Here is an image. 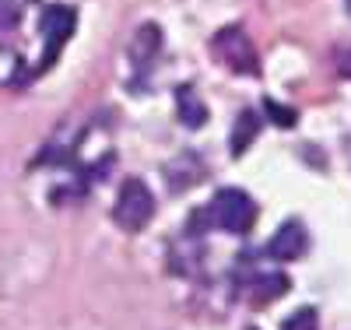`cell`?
<instances>
[{
  "mask_svg": "<svg viewBox=\"0 0 351 330\" xmlns=\"http://www.w3.org/2000/svg\"><path fill=\"white\" fill-rule=\"evenodd\" d=\"M152 215H155V197H152L148 183L137 179V176H130L127 183L120 187V197H116V211H112L116 225L127 228V232H141L144 225L152 222Z\"/></svg>",
  "mask_w": 351,
  "mask_h": 330,
  "instance_id": "6da1fadb",
  "label": "cell"
},
{
  "mask_svg": "<svg viewBox=\"0 0 351 330\" xmlns=\"http://www.w3.org/2000/svg\"><path fill=\"white\" fill-rule=\"evenodd\" d=\"M211 218H215V225L243 235V232H250L253 222H256V204H253V197L243 193V190H218V197H215V204H211Z\"/></svg>",
  "mask_w": 351,
  "mask_h": 330,
  "instance_id": "7a4b0ae2",
  "label": "cell"
},
{
  "mask_svg": "<svg viewBox=\"0 0 351 330\" xmlns=\"http://www.w3.org/2000/svg\"><path fill=\"white\" fill-rule=\"evenodd\" d=\"M215 53L225 60L232 71H246V74H256V53L250 46V39L236 28H225V32L215 39Z\"/></svg>",
  "mask_w": 351,
  "mask_h": 330,
  "instance_id": "3957f363",
  "label": "cell"
},
{
  "mask_svg": "<svg viewBox=\"0 0 351 330\" xmlns=\"http://www.w3.org/2000/svg\"><path fill=\"white\" fill-rule=\"evenodd\" d=\"M302 250H306V228H302V222H285L274 232L271 246H267V253L274 260H295V257H302Z\"/></svg>",
  "mask_w": 351,
  "mask_h": 330,
  "instance_id": "277c9868",
  "label": "cell"
},
{
  "mask_svg": "<svg viewBox=\"0 0 351 330\" xmlns=\"http://www.w3.org/2000/svg\"><path fill=\"white\" fill-rule=\"evenodd\" d=\"M43 32L49 36V46H53L49 56H53L74 32V11L71 8H46L43 11Z\"/></svg>",
  "mask_w": 351,
  "mask_h": 330,
  "instance_id": "5b68a950",
  "label": "cell"
},
{
  "mask_svg": "<svg viewBox=\"0 0 351 330\" xmlns=\"http://www.w3.org/2000/svg\"><path fill=\"white\" fill-rule=\"evenodd\" d=\"M256 130H260L256 113H243L236 119V130H232V155H243L246 148H250V141L256 137Z\"/></svg>",
  "mask_w": 351,
  "mask_h": 330,
  "instance_id": "8992f818",
  "label": "cell"
},
{
  "mask_svg": "<svg viewBox=\"0 0 351 330\" xmlns=\"http://www.w3.org/2000/svg\"><path fill=\"white\" fill-rule=\"evenodd\" d=\"M176 95H180L176 102H180V116H183V123H186V127H200V123H204V116H208V113H204L200 99L193 95V88H180Z\"/></svg>",
  "mask_w": 351,
  "mask_h": 330,
  "instance_id": "52a82bcc",
  "label": "cell"
},
{
  "mask_svg": "<svg viewBox=\"0 0 351 330\" xmlns=\"http://www.w3.org/2000/svg\"><path fill=\"white\" fill-rule=\"evenodd\" d=\"M316 327H319V320H316V309H313V306L291 313V316L285 320V330H316Z\"/></svg>",
  "mask_w": 351,
  "mask_h": 330,
  "instance_id": "ba28073f",
  "label": "cell"
},
{
  "mask_svg": "<svg viewBox=\"0 0 351 330\" xmlns=\"http://www.w3.org/2000/svg\"><path fill=\"white\" fill-rule=\"evenodd\" d=\"M267 109L274 113L278 127H291V123H295V113H288V109H281V106H274V102H267Z\"/></svg>",
  "mask_w": 351,
  "mask_h": 330,
  "instance_id": "9c48e42d",
  "label": "cell"
},
{
  "mask_svg": "<svg viewBox=\"0 0 351 330\" xmlns=\"http://www.w3.org/2000/svg\"><path fill=\"white\" fill-rule=\"evenodd\" d=\"M348 4H351V0H348Z\"/></svg>",
  "mask_w": 351,
  "mask_h": 330,
  "instance_id": "30bf717a",
  "label": "cell"
}]
</instances>
